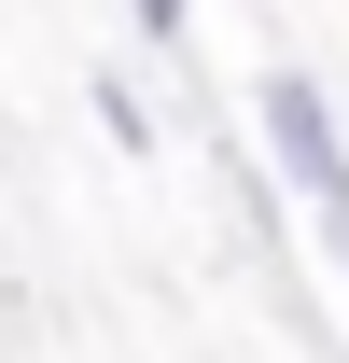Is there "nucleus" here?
<instances>
[{
	"label": "nucleus",
	"instance_id": "obj_3",
	"mask_svg": "<svg viewBox=\"0 0 349 363\" xmlns=\"http://www.w3.org/2000/svg\"><path fill=\"white\" fill-rule=\"evenodd\" d=\"M140 14V43H196V0H126Z\"/></svg>",
	"mask_w": 349,
	"mask_h": 363
},
{
	"label": "nucleus",
	"instance_id": "obj_1",
	"mask_svg": "<svg viewBox=\"0 0 349 363\" xmlns=\"http://www.w3.org/2000/svg\"><path fill=\"white\" fill-rule=\"evenodd\" d=\"M252 126H265V154H279V182L307 196L321 252L349 266V126H336V98L307 84V70H265V84H252Z\"/></svg>",
	"mask_w": 349,
	"mask_h": 363
},
{
	"label": "nucleus",
	"instance_id": "obj_2",
	"mask_svg": "<svg viewBox=\"0 0 349 363\" xmlns=\"http://www.w3.org/2000/svg\"><path fill=\"white\" fill-rule=\"evenodd\" d=\"M84 98H98V126L126 140V154H154V98H140V70H84Z\"/></svg>",
	"mask_w": 349,
	"mask_h": 363
}]
</instances>
